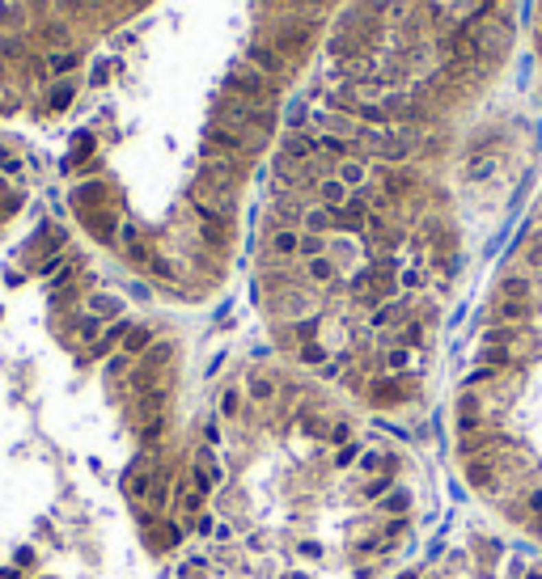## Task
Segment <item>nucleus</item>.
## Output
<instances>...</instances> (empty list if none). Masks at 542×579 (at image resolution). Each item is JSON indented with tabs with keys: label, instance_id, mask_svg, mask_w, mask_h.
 <instances>
[{
	"label": "nucleus",
	"instance_id": "e433bc0d",
	"mask_svg": "<svg viewBox=\"0 0 542 579\" xmlns=\"http://www.w3.org/2000/svg\"><path fill=\"white\" fill-rule=\"evenodd\" d=\"M403 508H407V495H403V491H394V495L386 499V512H403Z\"/></svg>",
	"mask_w": 542,
	"mask_h": 579
},
{
	"label": "nucleus",
	"instance_id": "393cba45",
	"mask_svg": "<svg viewBox=\"0 0 542 579\" xmlns=\"http://www.w3.org/2000/svg\"><path fill=\"white\" fill-rule=\"evenodd\" d=\"M89 309H93V313H102V317H110V313H119L123 305H119L115 296H93V300H89Z\"/></svg>",
	"mask_w": 542,
	"mask_h": 579
},
{
	"label": "nucleus",
	"instance_id": "1a4fd4ad",
	"mask_svg": "<svg viewBox=\"0 0 542 579\" xmlns=\"http://www.w3.org/2000/svg\"><path fill=\"white\" fill-rule=\"evenodd\" d=\"M466 478H471V486L491 491V486H496V478H500V465L491 461V457H471V461H466Z\"/></svg>",
	"mask_w": 542,
	"mask_h": 579
},
{
	"label": "nucleus",
	"instance_id": "423d86ee",
	"mask_svg": "<svg viewBox=\"0 0 542 579\" xmlns=\"http://www.w3.org/2000/svg\"><path fill=\"white\" fill-rule=\"evenodd\" d=\"M165 402H169V389H165V385H157V389H144V393L136 397V423L144 427V423H157V419H165Z\"/></svg>",
	"mask_w": 542,
	"mask_h": 579
},
{
	"label": "nucleus",
	"instance_id": "79ce46f5",
	"mask_svg": "<svg viewBox=\"0 0 542 579\" xmlns=\"http://www.w3.org/2000/svg\"><path fill=\"white\" fill-rule=\"evenodd\" d=\"M72 102V89H56V97H51V106H68Z\"/></svg>",
	"mask_w": 542,
	"mask_h": 579
},
{
	"label": "nucleus",
	"instance_id": "09e8293b",
	"mask_svg": "<svg viewBox=\"0 0 542 579\" xmlns=\"http://www.w3.org/2000/svg\"><path fill=\"white\" fill-rule=\"evenodd\" d=\"M526 579H542V571H526Z\"/></svg>",
	"mask_w": 542,
	"mask_h": 579
},
{
	"label": "nucleus",
	"instance_id": "f257e3e1",
	"mask_svg": "<svg viewBox=\"0 0 542 579\" xmlns=\"http://www.w3.org/2000/svg\"><path fill=\"white\" fill-rule=\"evenodd\" d=\"M191 204H195V212H200V220H220V224H229L237 199H233V186H216V182L200 178V182L191 186Z\"/></svg>",
	"mask_w": 542,
	"mask_h": 579
},
{
	"label": "nucleus",
	"instance_id": "20e7f679",
	"mask_svg": "<svg viewBox=\"0 0 542 579\" xmlns=\"http://www.w3.org/2000/svg\"><path fill=\"white\" fill-rule=\"evenodd\" d=\"M305 42H309V21H297V17L280 21L276 34H271V47H276L280 56H297V51H305Z\"/></svg>",
	"mask_w": 542,
	"mask_h": 579
},
{
	"label": "nucleus",
	"instance_id": "de8ad7c7",
	"mask_svg": "<svg viewBox=\"0 0 542 579\" xmlns=\"http://www.w3.org/2000/svg\"><path fill=\"white\" fill-rule=\"evenodd\" d=\"M0 579H17V571H9V567H5V571H0Z\"/></svg>",
	"mask_w": 542,
	"mask_h": 579
},
{
	"label": "nucleus",
	"instance_id": "8fccbe9b",
	"mask_svg": "<svg viewBox=\"0 0 542 579\" xmlns=\"http://www.w3.org/2000/svg\"><path fill=\"white\" fill-rule=\"evenodd\" d=\"M373 5H390V0H373Z\"/></svg>",
	"mask_w": 542,
	"mask_h": 579
},
{
	"label": "nucleus",
	"instance_id": "9b49d317",
	"mask_svg": "<svg viewBox=\"0 0 542 579\" xmlns=\"http://www.w3.org/2000/svg\"><path fill=\"white\" fill-rule=\"evenodd\" d=\"M276 313H280V317H305V313H309L305 292H280V296H276Z\"/></svg>",
	"mask_w": 542,
	"mask_h": 579
},
{
	"label": "nucleus",
	"instance_id": "9d476101",
	"mask_svg": "<svg viewBox=\"0 0 542 579\" xmlns=\"http://www.w3.org/2000/svg\"><path fill=\"white\" fill-rule=\"evenodd\" d=\"M318 153V140H309L305 132H292L288 140H284V157L288 161H309Z\"/></svg>",
	"mask_w": 542,
	"mask_h": 579
},
{
	"label": "nucleus",
	"instance_id": "2f4dec72",
	"mask_svg": "<svg viewBox=\"0 0 542 579\" xmlns=\"http://www.w3.org/2000/svg\"><path fill=\"white\" fill-rule=\"evenodd\" d=\"M68 68H77V56H72V51H60V56L51 60V72H68Z\"/></svg>",
	"mask_w": 542,
	"mask_h": 579
},
{
	"label": "nucleus",
	"instance_id": "2eb2a0df",
	"mask_svg": "<svg viewBox=\"0 0 542 579\" xmlns=\"http://www.w3.org/2000/svg\"><path fill=\"white\" fill-rule=\"evenodd\" d=\"M331 229H335V216H331V208H314V212H305V233L322 237V233H331Z\"/></svg>",
	"mask_w": 542,
	"mask_h": 579
},
{
	"label": "nucleus",
	"instance_id": "aec40b11",
	"mask_svg": "<svg viewBox=\"0 0 542 579\" xmlns=\"http://www.w3.org/2000/svg\"><path fill=\"white\" fill-rule=\"evenodd\" d=\"M318 148H322V153H331V157H339V161H343V157H348V148H352V144L343 140V136H335V132H327L322 140H318Z\"/></svg>",
	"mask_w": 542,
	"mask_h": 579
},
{
	"label": "nucleus",
	"instance_id": "b1692460",
	"mask_svg": "<svg viewBox=\"0 0 542 579\" xmlns=\"http://www.w3.org/2000/svg\"><path fill=\"white\" fill-rule=\"evenodd\" d=\"M200 233H204L212 245H225V224H220V220H204V224H200Z\"/></svg>",
	"mask_w": 542,
	"mask_h": 579
},
{
	"label": "nucleus",
	"instance_id": "c9c22d12",
	"mask_svg": "<svg viewBox=\"0 0 542 579\" xmlns=\"http://www.w3.org/2000/svg\"><path fill=\"white\" fill-rule=\"evenodd\" d=\"M491 376H496V368L483 364V368H475V372H471V385H483V381H491Z\"/></svg>",
	"mask_w": 542,
	"mask_h": 579
},
{
	"label": "nucleus",
	"instance_id": "c03bdc74",
	"mask_svg": "<svg viewBox=\"0 0 542 579\" xmlns=\"http://www.w3.org/2000/svg\"><path fill=\"white\" fill-rule=\"evenodd\" d=\"M123 368H128V356H115V360H110V376H119Z\"/></svg>",
	"mask_w": 542,
	"mask_h": 579
},
{
	"label": "nucleus",
	"instance_id": "ddd939ff",
	"mask_svg": "<svg viewBox=\"0 0 542 579\" xmlns=\"http://www.w3.org/2000/svg\"><path fill=\"white\" fill-rule=\"evenodd\" d=\"M318 195H322V204H327L331 212L348 204V186H343L339 178H322V182H318Z\"/></svg>",
	"mask_w": 542,
	"mask_h": 579
},
{
	"label": "nucleus",
	"instance_id": "4c0bfd02",
	"mask_svg": "<svg viewBox=\"0 0 542 579\" xmlns=\"http://www.w3.org/2000/svg\"><path fill=\"white\" fill-rule=\"evenodd\" d=\"M301 123H305V106H292V110H288V127L301 132Z\"/></svg>",
	"mask_w": 542,
	"mask_h": 579
},
{
	"label": "nucleus",
	"instance_id": "412c9836",
	"mask_svg": "<svg viewBox=\"0 0 542 579\" xmlns=\"http://www.w3.org/2000/svg\"><path fill=\"white\" fill-rule=\"evenodd\" d=\"M500 317L504 321H526L530 317V300H500Z\"/></svg>",
	"mask_w": 542,
	"mask_h": 579
},
{
	"label": "nucleus",
	"instance_id": "f3484780",
	"mask_svg": "<svg viewBox=\"0 0 542 579\" xmlns=\"http://www.w3.org/2000/svg\"><path fill=\"white\" fill-rule=\"evenodd\" d=\"M364 178H368V173H364V165H360V161H339V182L348 186V190H352V186H360Z\"/></svg>",
	"mask_w": 542,
	"mask_h": 579
},
{
	"label": "nucleus",
	"instance_id": "f03ea898",
	"mask_svg": "<svg viewBox=\"0 0 542 579\" xmlns=\"http://www.w3.org/2000/svg\"><path fill=\"white\" fill-rule=\"evenodd\" d=\"M462 34H466V42L475 47V56L496 60L504 47H508V21H504V17H479V21H471Z\"/></svg>",
	"mask_w": 542,
	"mask_h": 579
},
{
	"label": "nucleus",
	"instance_id": "72a5a7b5",
	"mask_svg": "<svg viewBox=\"0 0 542 579\" xmlns=\"http://www.w3.org/2000/svg\"><path fill=\"white\" fill-rule=\"evenodd\" d=\"M301 427H305V432H309V436H331V427H327L322 419H305Z\"/></svg>",
	"mask_w": 542,
	"mask_h": 579
},
{
	"label": "nucleus",
	"instance_id": "ea45409f",
	"mask_svg": "<svg viewBox=\"0 0 542 579\" xmlns=\"http://www.w3.org/2000/svg\"><path fill=\"white\" fill-rule=\"evenodd\" d=\"M394 313H399V309H394V305H381V309L373 313V325H386V321H390Z\"/></svg>",
	"mask_w": 542,
	"mask_h": 579
},
{
	"label": "nucleus",
	"instance_id": "4be33fe9",
	"mask_svg": "<svg viewBox=\"0 0 542 579\" xmlns=\"http://www.w3.org/2000/svg\"><path fill=\"white\" fill-rule=\"evenodd\" d=\"M504 300H530V280H521V275L504 280Z\"/></svg>",
	"mask_w": 542,
	"mask_h": 579
},
{
	"label": "nucleus",
	"instance_id": "39448f33",
	"mask_svg": "<svg viewBox=\"0 0 542 579\" xmlns=\"http://www.w3.org/2000/svg\"><path fill=\"white\" fill-rule=\"evenodd\" d=\"M246 64L259 68L263 77H284V72H288V60H284L271 42H255L250 51H246Z\"/></svg>",
	"mask_w": 542,
	"mask_h": 579
},
{
	"label": "nucleus",
	"instance_id": "a211bd4d",
	"mask_svg": "<svg viewBox=\"0 0 542 579\" xmlns=\"http://www.w3.org/2000/svg\"><path fill=\"white\" fill-rule=\"evenodd\" d=\"M305 271H309V280H314V284H331V280H335V262H331L327 254H322V258H309V267H305Z\"/></svg>",
	"mask_w": 542,
	"mask_h": 579
},
{
	"label": "nucleus",
	"instance_id": "dca6fc26",
	"mask_svg": "<svg viewBox=\"0 0 542 579\" xmlns=\"http://www.w3.org/2000/svg\"><path fill=\"white\" fill-rule=\"evenodd\" d=\"M149 486H153V473L144 469V465L128 469V495H132V499H144V495H149Z\"/></svg>",
	"mask_w": 542,
	"mask_h": 579
},
{
	"label": "nucleus",
	"instance_id": "a18cd8bd",
	"mask_svg": "<svg viewBox=\"0 0 542 579\" xmlns=\"http://www.w3.org/2000/svg\"><path fill=\"white\" fill-rule=\"evenodd\" d=\"M195 528H200V533H212L216 524H212V516H200V520H195Z\"/></svg>",
	"mask_w": 542,
	"mask_h": 579
},
{
	"label": "nucleus",
	"instance_id": "58836bf2",
	"mask_svg": "<svg viewBox=\"0 0 542 579\" xmlns=\"http://www.w3.org/2000/svg\"><path fill=\"white\" fill-rule=\"evenodd\" d=\"M356 461V444H348V448H339V457H335V465L343 469V465H352Z\"/></svg>",
	"mask_w": 542,
	"mask_h": 579
},
{
	"label": "nucleus",
	"instance_id": "f704fd0d",
	"mask_svg": "<svg viewBox=\"0 0 542 579\" xmlns=\"http://www.w3.org/2000/svg\"><path fill=\"white\" fill-rule=\"evenodd\" d=\"M348 436H352L348 423H335V427H331V444H348Z\"/></svg>",
	"mask_w": 542,
	"mask_h": 579
},
{
	"label": "nucleus",
	"instance_id": "473e14b6",
	"mask_svg": "<svg viewBox=\"0 0 542 579\" xmlns=\"http://www.w3.org/2000/svg\"><path fill=\"white\" fill-rule=\"evenodd\" d=\"M386 491H390V478H373V482L364 486V495H368V499H381Z\"/></svg>",
	"mask_w": 542,
	"mask_h": 579
},
{
	"label": "nucleus",
	"instance_id": "cd10ccee",
	"mask_svg": "<svg viewBox=\"0 0 542 579\" xmlns=\"http://www.w3.org/2000/svg\"><path fill=\"white\" fill-rule=\"evenodd\" d=\"M237 406H241V397H237V389H229L225 397H220V415H225V419H237Z\"/></svg>",
	"mask_w": 542,
	"mask_h": 579
},
{
	"label": "nucleus",
	"instance_id": "c756f323",
	"mask_svg": "<svg viewBox=\"0 0 542 579\" xmlns=\"http://www.w3.org/2000/svg\"><path fill=\"white\" fill-rule=\"evenodd\" d=\"M487 173H496V157H483V161L471 165V178H475V182H483Z\"/></svg>",
	"mask_w": 542,
	"mask_h": 579
},
{
	"label": "nucleus",
	"instance_id": "6ab92c4d",
	"mask_svg": "<svg viewBox=\"0 0 542 579\" xmlns=\"http://www.w3.org/2000/svg\"><path fill=\"white\" fill-rule=\"evenodd\" d=\"M149 343H153V334L144 330H128V338H123V351H128V356H140V351H149Z\"/></svg>",
	"mask_w": 542,
	"mask_h": 579
},
{
	"label": "nucleus",
	"instance_id": "bb28decb",
	"mask_svg": "<svg viewBox=\"0 0 542 579\" xmlns=\"http://www.w3.org/2000/svg\"><path fill=\"white\" fill-rule=\"evenodd\" d=\"M301 364H327V351L318 347V343H305L301 347Z\"/></svg>",
	"mask_w": 542,
	"mask_h": 579
},
{
	"label": "nucleus",
	"instance_id": "4468645a",
	"mask_svg": "<svg viewBox=\"0 0 542 579\" xmlns=\"http://www.w3.org/2000/svg\"><path fill=\"white\" fill-rule=\"evenodd\" d=\"M297 249H301V237L292 229H276V233H271V254H276V258H288V254H297Z\"/></svg>",
	"mask_w": 542,
	"mask_h": 579
},
{
	"label": "nucleus",
	"instance_id": "c85d7f7f",
	"mask_svg": "<svg viewBox=\"0 0 542 579\" xmlns=\"http://www.w3.org/2000/svg\"><path fill=\"white\" fill-rule=\"evenodd\" d=\"M364 469H368V473H373V469L390 473V469H394V461H390V457H377V452H364Z\"/></svg>",
	"mask_w": 542,
	"mask_h": 579
},
{
	"label": "nucleus",
	"instance_id": "f8f14e48",
	"mask_svg": "<svg viewBox=\"0 0 542 579\" xmlns=\"http://www.w3.org/2000/svg\"><path fill=\"white\" fill-rule=\"evenodd\" d=\"M373 406H399V402L407 397V389H403V381H381V385H373Z\"/></svg>",
	"mask_w": 542,
	"mask_h": 579
},
{
	"label": "nucleus",
	"instance_id": "a19ab883",
	"mask_svg": "<svg viewBox=\"0 0 542 579\" xmlns=\"http://www.w3.org/2000/svg\"><path fill=\"white\" fill-rule=\"evenodd\" d=\"M420 284H424L420 271H403V288H420Z\"/></svg>",
	"mask_w": 542,
	"mask_h": 579
},
{
	"label": "nucleus",
	"instance_id": "6e6552de",
	"mask_svg": "<svg viewBox=\"0 0 542 579\" xmlns=\"http://www.w3.org/2000/svg\"><path fill=\"white\" fill-rule=\"evenodd\" d=\"M368 208H364V199H348L343 208H335L331 216H335V229H343V233H356V229H364L368 224V216H364Z\"/></svg>",
	"mask_w": 542,
	"mask_h": 579
},
{
	"label": "nucleus",
	"instance_id": "5701e85b",
	"mask_svg": "<svg viewBox=\"0 0 542 579\" xmlns=\"http://www.w3.org/2000/svg\"><path fill=\"white\" fill-rule=\"evenodd\" d=\"M271 393H276V381H267V376H255V381H250V397L255 402H267Z\"/></svg>",
	"mask_w": 542,
	"mask_h": 579
},
{
	"label": "nucleus",
	"instance_id": "37998d69",
	"mask_svg": "<svg viewBox=\"0 0 542 579\" xmlns=\"http://www.w3.org/2000/svg\"><path fill=\"white\" fill-rule=\"evenodd\" d=\"M301 554H309V558H322V545H318V541H305Z\"/></svg>",
	"mask_w": 542,
	"mask_h": 579
},
{
	"label": "nucleus",
	"instance_id": "7c9ffc66",
	"mask_svg": "<svg viewBox=\"0 0 542 579\" xmlns=\"http://www.w3.org/2000/svg\"><path fill=\"white\" fill-rule=\"evenodd\" d=\"M386 364H390L394 372H403V368L411 364V351H403V347H394V351H390V356H386Z\"/></svg>",
	"mask_w": 542,
	"mask_h": 579
},
{
	"label": "nucleus",
	"instance_id": "49530a36",
	"mask_svg": "<svg viewBox=\"0 0 542 579\" xmlns=\"http://www.w3.org/2000/svg\"><path fill=\"white\" fill-rule=\"evenodd\" d=\"M530 508H534V512H542V491H534V495H530Z\"/></svg>",
	"mask_w": 542,
	"mask_h": 579
},
{
	"label": "nucleus",
	"instance_id": "7ed1b4c3",
	"mask_svg": "<svg viewBox=\"0 0 542 579\" xmlns=\"http://www.w3.org/2000/svg\"><path fill=\"white\" fill-rule=\"evenodd\" d=\"M229 93L241 97V102H250V106H263L271 97V77H263V72L250 68V64H237L229 72Z\"/></svg>",
	"mask_w": 542,
	"mask_h": 579
},
{
	"label": "nucleus",
	"instance_id": "a878e982",
	"mask_svg": "<svg viewBox=\"0 0 542 579\" xmlns=\"http://www.w3.org/2000/svg\"><path fill=\"white\" fill-rule=\"evenodd\" d=\"M297 254H305V258H322V237L305 233V237H301V249H297Z\"/></svg>",
	"mask_w": 542,
	"mask_h": 579
},
{
	"label": "nucleus",
	"instance_id": "0eeeda50",
	"mask_svg": "<svg viewBox=\"0 0 542 579\" xmlns=\"http://www.w3.org/2000/svg\"><path fill=\"white\" fill-rule=\"evenodd\" d=\"M204 140H208V153H225V157H237L241 153V136L237 132H229V127H220V123H208V132H204Z\"/></svg>",
	"mask_w": 542,
	"mask_h": 579
}]
</instances>
